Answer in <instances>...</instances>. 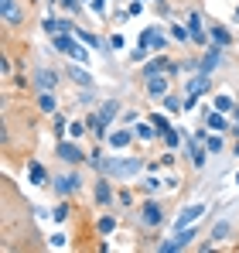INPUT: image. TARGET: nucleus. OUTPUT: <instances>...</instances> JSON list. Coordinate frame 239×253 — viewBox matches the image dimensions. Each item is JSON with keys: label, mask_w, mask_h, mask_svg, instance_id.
<instances>
[{"label": "nucleus", "mask_w": 239, "mask_h": 253, "mask_svg": "<svg viewBox=\"0 0 239 253\" xmlns=\"http://www.w3.org/2000/svg\"><path fill=\"white\" fill-rule=\"evenodd\" d=\"M51 48H55V51H62V55H69L72 62H82V65L89 62V51L82 48V42L76 38V35H72V31H62V35H51Z\"/></svg>", "instance_id": "1"}, {"label": "nucleus", "mask_w": 239, "mask_h": 253, "mask_svg": "<svg viewBox=\"0 0 239 253\" xmlns=\"http://www.w3.org/2000/svg\"><path fill=\"white\" fill-rule=\"evenodd\" d=\"M137 171H140V158H117V161L106 165V174L110 178H130Z\"/></svg>", "instance_id": "2"}, {"label": "nucleus", "mask_w": 239, "mask_h": 253, "mask_svg": "<svg viewBox=\"0 0 239 253\" xmlns=\"http://www.w3.org/2000/svg\"><path fill=\"white\" fill-rule=\"evenodd\" d=\"M55 154H58L65 165H82V161H85V154H82V147L76 144V140H58Z\"/></svg>", "instance_id": "3"}, {"label": "nucleus", "mask_w": 239, "mask_h": 253, "mask_svg": "<svg viewBox=\"0 0 239 253\" xmlns=\"http://www.w3.org/2000/svg\"><path fill=\"white\" fill-rule=\"evenodd\" d=\"M192 240H195V229H192V226H185V229H178V233H174V236H171L167 243H160V253H174V250H185V247H188Z\"/></svg>", "instance_id": "4"}, {"label": "nucleus", "mask_w": 239, "mask_h": 253, "mask_svg": "<svg viewBox=\"0 0 239 253\" xmlns=\"http://www.w3.org/2000/svg\"><path fill=\"white\" fill-rule=\"evenodd\" d=\"M201 92H208V76L205 72H199L192 83H188V96H185V110H192L195 103H199V96Z\"/></svg>", "instance_id": "5"}, {"label": "nucleus", "mask_w": 239, "mask_h": 253, "mask_svg": "<svg viewBox=\"0 0 239 253\" xmlns=\"http://www.w3.org/2000/svg\"><path fill=\"white\" fill-rule=\"evenodd\" d=\"M51 188H55V192H58L62 199H65V195H76V192L82 188V178H79V174H65V178H51Z\"/></svg>", "instance_id": "6"}, {"label": "nucleus", "mask_w": 239, "mask_h": 253, "mask_svg": "<svg viewBox=\"0 0 239 253\" xmlns=\"http://www.w3.org/2000/svg\"><path fill=\"white\" fill-rule=\"evenodd\" d=\"M0 14H3V24H7V28H17V24L24 21L17 0H0Z\"/></svg>", "instance_id": "7"}, {"label": "nucleus", "mask_w": 239, "mask_h": 253, "mask_svg": "<svg viewBox=\"0 0 239 253\" xmlns=\"http://www.w3.org/2000/svg\"><path fill=\"white\" fill-rule=\"evenodd\" d=\"M140 44H144L147 51H160V48L167 44V35H164L160 28H147V31L140 35Z\"/></svg>", "instance_id": "8"}, {"label": "nucleus", "mask_w": 239, "mask_h": 253, "mask_svg": "<svg viewBox=\"0 0 239 253\" xmlns=\"http://www.w3.org/2000/svg\"><path fill=\"white\" fill-rule=\"evenodd\" d=\"M140 222H144L147 229H154V226H160V222H164V212H160L158 202H147V206H144V212H140Z\"/></svg>", "instance_id": "9"}, {"label": "nucleus", "mask_w": 239, "mask_h": 253, "mask_svg": "<svg viewBox=\"0 0 239 253\" xmlns=\"http://www.w3.org/2000/svg\"><path fill=\"white\" fill-rule=\"evenodd\" d=\"M201 215H205V206H201V202H195V206H188V209L178 215V222H174V226H178V229H185V226H195Z\"/></svg>", "instance_id": "10"}, {"label": "nucleus", "mask_w": 239, "mask_h": 253, "mask_svg": "<svg viewBox=\"0 0 239 253\" xmlns=\"http://www.w3.org/2000/svg\"><path fill=\"white\" fill-rule=\"evenodd\" d=\"M167 69H171V62H167L164 55H158V58H151V62H147V65L140 69V76H144V79H154V76L167 72Z\"/></svg>", "instance_id": "11"}, {"label": "nucleus", "mask_w": 239, "mask_h": 253, "mask_svg": "<svg viewBox=\"0 0 239 253\" xmlns=\"http://www.w3.org/2000/svg\"><path fill=\"white\" fill-rule=\"evenodd\" d=\"M106 178H110V174H106ZM106 178L96 181V192H92V195H96V206H110V202H113V185H110Z\"/></svg>", "instance_id": "12"}, {"label": "nucleus", "mask_w": 239, "mask_h": 253, "mask_svg": "<svg viewBox=\"0 0 239 253\" xmlns=\"http://www.w3.org/2000/svg\"><path fill=\"white\" fill-rule=\"evenodd\" d=\"M188 35H192V42H195V44H205V31H201V14H199V10L188 14Z\"/></svg>", "instance_id": "13"}, {"label": "nucleus", "mask_w": 239, "mask_h": 253, "mask_svg": "<svg viewBox=\"0 0 239 253\" xmlns=\"http://www.w3.org/2000/svg\"><path fill=\"white\" fill-rule=\"evenodd\" d=\"M208 42L215 44V48H229V44H233V35H229V28H222V24H215V28L208 31Z\"/></svg>", "instance_id": "14"}, {"label": "nucleus", "mask_w": 239, "mask_h": 253, "mask_svg": "<svg viewBox=\"0 0 239 253\" xmlns=\"http://www.w3.org/2000/svg\"><path fill=\"white\" fill-rule=\"evenodd\" d=\"M133 137H137V130H113V133H110V147L123 151V147L133 144Z\"/></svg>", "instance_id": "15"}, {"label": "nucleus", "mask_w": 239, "mask_h": 253, "mask_svg": "<svg viewBox=\"0 0 239 253\" xmlns=\"http://www.w3.org/2000/svg\"><path fill=\"white\" fill-rule=\"evenodd\" d=\"M219 62H222V48H215V44H212V48H208V51H205V58H201L199 72H205V76H208V72H212V69H215V65H219Z\"/></svg>", "instance_id": "16"}, {"label": "nucleus", "mask_w": 239, "mask_h": 253, "mask_svg": "<svg viewBox=\"0 0 239 253\" xmlns=\"http://www.w3.org/2000/svg\"><path fill=\"white\" fill-rule=\"evenodd\" d=\"M41 28H44V35H62V31H72V24H69V21H58V17H51V14L41 21Z\"/></svg>", "instance_id": "17"}, {"label": "nucleus", "mask_w": 239, "mask_h": 253, "mask_svg": "<svg viewBox=\"0 0 239 253\" xmlns=\"http://www.w3.org/2000/svg\"><path fill=\"white\" fill-rule=\"evenodd\" d=\"M188 154H192V165H195V168H201V165H205V154H208L205 140H199V137H195V140L188 144Z\"/></svg>", "instance_id": "18"}, {"label": "nucleus", "mask_w": 239, "mask_h": 253, "mask_svg": "<svg viewBox=\"0 0 239 253\" xmlns=\"http://www.w3.org/2000/svg\"><path fill=\"white\" fill-rule=\"evenodd\" d=\"M38 106H41V113H51V117L58 113V99H55V89H44V92H41V96H38Z\"/></svg>", "instance_id": "19"}, {"label": "nucleus", "mask_w": 239, "mask_h": 253, "mask_svg": "<svg viewBox=\"0 0 239 253\" xmlns=\"http://www.w3.org/2000/svg\"><path fill=\"white\" fill-rule=\"evenodd\" d=\"M85 124H89V130H92L99 140H106V126H110V124L99 117V110H96V113H89V120H85Z\"/></svg>", "instance_id": "20"}, {"label": "nucleus", "mask_w": 239, "mask_h": 253, "mask_svg": "<svg viewBox=\"0 0 239 253\" xmlns=\"http://www.w3.org/2000/svg\"><path fill=\"white\" fill-rule=\"evenodd\" d=\"M69 76H72V79H76L79 85H85V89L92 85V76L85 72V65H82V62H72V69H69Z\"/></svg>", "instance_id": "21"}, {"label": "nucleus", "mask_w": 239, "mask_h": 253, "mask_svg": "<svg viewBox=\"0 0 239 253\" xmlns=\"http://www.w3.org/2000/svg\"><path fill=\"white\" fill-rule=\"evenodd\" d=\"M55 85H58V72H55V69H41L38 72V89L44 92V89H55Z\"/></svg>", "instance_id": "22"}, {"label": "nucleus", "mask_w": 239, "mask_h": 253, "mask_svg": "<svg viewBox=\"0 0 239 253\" xmlns=\"http://www.w3.org/2000/svg\"><path fill=\"white\" fill-rule=\"evenodd\" d=\"M147 92L164 99V96H167V79H164V76H154V79H147Z\"/></svg>", "instance_id": "23"}, {"label": "nucleus", "mask_w": 239, "mask_h": 253, "mask_svg": "<svg viewBox=\"0 0 239 253\" xmlns=\"http://www.w3.org/2000/svg\"><path fill=\"white\" fill-rule=\"evenodd\" d=\"M28 174H31V185H48V174L41 168V161H31L28 165Z\"/></svg>", "instance_id": "24"}, {"label": "nucleus", "mask_w": 239, "mask_h": 253, "mask_svg": "<svg viewBox=\"0 0 239 253\" xmlns=\"http://www.w3.org/2000/svg\"><path fill=\"white\" fill-rule=\"evenodd\" d=\"M133 130H137V140H154L158 137V126L151 124V120L147 124H133Z\"/></svg>", "instance_id": "25"}, {"label": "nucleus", "mask_w": 239, "mask_h": 253, "mask_svg": "<svg viewBox=\"0 0 239 253\" xmlns=\"http://www.w3.org/2000/svg\"><path fill=\"white\" fill-rule=\"evenodd\" d=\"M117 113H120V103H117V99H106V103L99 106V117H103L106 124H113V117H117Z\"/></svg>", "instance_id": "26"}, {"label": "nucleus", "mask_w": 239, "mask_h": 253, "mask_svg": "<svg viewBox=\"0 0 239 253\" xmlns=\"http://www.w3.org/2000/svg\"><path fill=\"white\" fill-rule=\"evenodd\" d=\"M205 124H208V130H229V124H226V117H222L219 110H212V113L205 117Z\"/></svg>", "instance_id": "27"}, {"label": "nucleus", "mask_w": 239, "mask_h": 253, "mask_svg": "<svg viewBox=\"0 0 239 253\" xmlns=\"http://www.w3.org/2000/svg\"><path fill=\"white\" fill-rule=\"evenodd\" d=\"M151 124L158 126V133H160V137L174 130V126H171V120H167V117H160V113H151Z\"/></svg>", "instance_id": "28"}, {"label": "nucleus", "mask_w": 239, "mask_h": 253, "mask_svg": "<svg viewBox=\"0 0 239 253\" xmlns=\"http://www.w3.org/2000/svg\"><path fill=\"white\" fill-rule=\"evenodd\" d=\"M72 35H76V38H79L82 44H89V48H99V38H96V35H89V31H79V28H72Z\"/></svg>", "instance_id": "29"}, {"label": "nucleus", "mask_w": 239, "mask_h": 253, "mask_svg": "<svg viewBox=\"0 0 239 253\" xmlns=\"http://www.w3.org/2000/svg\"><path fill=\"white\" fill-rule=\"evenodd\" d=\"M215 110H219V113H229V110H236L233 96H226V92H222V96H215Z\"/></svg>", "instance_id": "30"}, {"label": "nucleus", "mask_w": 239, "mask_h": 253, "mask_svg": "<svg viewBox=\"0 0 239 253\" xmlns=\"http://www.w3.org/2000/svg\"><path fill=\"white\" fill-rule=\"evenodd\" d=\"M229 229H233V226H229L226 219H222V222H215V226H212V240H215V243H219V240H226V236H229Z\"/></svg>", "instance_id": "31"}, {"label": "nucleus", "mask_w": 239, "mask_h": 253, "mask_svg": "<svg viewBox=\"0 0 239 253\" xmlns=\"http://www.w3.org/2000/svg\"><path fill=\"white\" fill-rule=\"evenodd\" d=\"M164 110H167V113H178V110H185V99H174V96H164Z\"/></svg>", "instance_id": "32"}, {"label": "nucleus", "mask_w": 239, "mask_h": 253, "mask_svg": "<svg viewBox=\"0 0 239 253\" xmlns=\"http://www.w3.org/2000/svg\"><path fill=\"white\" fill-rule=\"evenodd\" d=\"M205 147H208V154H219V151H222V137H219V133H215V137L205 133Z\"/></svg>", "instance_id": "33"}, {"label": "nucleus", "mask_w": 239, "mask_h": 253, "mask_svg": "<svg viewBox=\"0 0 239 253\" xmlns=\"http://www.w3.org/2000/svg\"><path fill=\"white\" fill-rule=\"evenodd\" d=\"M113 229H117V219H113V215H103V219H99V233L106 236V233H113Z\"/></svg>", "instance_id": "34"}, {"label": "nucleus", "mask_w": 239, "mask_h": 253, "mask_svg": "<svg viewBox=\"0 0 239 253\" xmlns=\"http://www.w3.org/2000/svg\"><path fill=\"white\" fill-rule=\"evenodd\" d=\"M89 130V124H82V120H76V124H69V133L76 137V140H82V133Z\"/></svg>", "instance_id": "35"}, {"label": "nucleus", "mask_w": 239, "mask_h": 253, "mask_svg": "<svg viewBox=\"0 0 239 253\" xmlns=\"http://www.w3.org/2000/svg\"><path fill=\"white\" fill-rule=\"evenodd\" d=\"M69 206H65V202H62V206H55V209H51V215H55V222H65V219H69Z\"/></svg>", "instance_id": "36"}, {"label": "nucleus", "mask_w": 239, "mask_h": 253, "mask_svg": "<svg viewBox=\"0 0 239 253\" xmlns=\"http://www.w3.org/2000/svg\"><path fill=\"white\" fill-rule=\"evenodd\" d=\"M171 38H174V42H188L192 35H188V28H181V24H174V28H171Z\"/></svg>", "instance_id": "37"}, {"label": "nucleus", "mask_w": 239, "mask_h": 253, "mask_svg": "<svg viewBox=\"0 0 239 253\" xmlns=\"http://www.w3.org/2000/svg\"><path fill=\"white\" fill-rule=\"evenodd\" d=\"M147 55H151V51H147V48H144V44H137V48H133V51H130V62H144V58H147Z\"/></svg>", "instance_id": "38"}, {"label": "nucleus", "mask_w": 239, "mask_h": 253, "mask_svg": "<svg viewBox=\"0 0 239 253\" xmlns=\"http://www.w3.org/2000/svg\"><path fill=\"white\" fill-rule=\"evenodd\" d=\"M164 140H167V147H178V144H181V133H178V126H174L171 133H164Z\"/></svg>", "instance_id": "39"}, {"label": "nucleus", "mask_w": 239, "mask_h": 253, "mask_svg": "<svg viewBox=\"0 0 239 253\" xmlns=\"http://www.w3.org/2000/svg\"><path fill=\"white\" fill-rule=\"evenodd\" d=\"M144 192H151V195L160 192V181H158V178H147V181H144Z\"/></svg>", "instance_id": "40"}, {"label": "nucleus", "mask_w": 239, "mask_h": 253, "mask_svg": "<svg viewBox=\"0 0 239 253\" xmlns=\"http://www.w3.org/2000/svg\"><path fill=\"white\" fill-rule=\"evenodd\" d=\"M140 10H144V0H133V3H130V10H126V14H140Z\"/></svg>", "instance_id": "41"}, {"label": "nucleus", "mask_w": 239, "mask_h": 253, "mask_svg": "<svg viewBox=\"0 0 239 253\" xmlns=\"http://www.w3.org/2000/svg\"><path fill=\"white\" fill-rule=\"evenodd\" d=\"M92 10H96V14H103V10H106V0H92Z\"/></svg>", "instance_id": "42"}, {"label": "nucleus", "mask_w": 239, "mask_h": 253, "mask_svg": "<svg viewBox=\"0 0 239 253\" xmlns=\"http://www.w3.org/2000/svg\"><path fill=\"white\" fill-rule=\"evenodd\" d=\"M110 48H123V35H113L110 38Z\"/></svg>", "instance_id": "43"}, {"label": "nucleus", "mask_w": 239, "mask_h": 253, "mask_svg": "<svg viewBox=\"0 0 239 253\" xmlns=\"http://www.w3.org/2000/svg\"><path fill=\"white\" fill-rule=\"evenodd\" d=\"M236 185H239V174H236Z\"/></svg>", "instance_id": "44"}, {"label": "nucleus", "mask_w": 239, "mask_h": 253, "mask_svg": "<svg viewBox=\"0 0 239 253\" xmlns=\"http://www.w3.org/2000/svg\"><path fill=\"white\" fill-rule=\"evenodd\" d=\"M236 17H239V7H236Z\"/></svg>", "instance_id": "45"}, {"label": "nucleus", "mask_w": 239, "mask_h": 253, "mask_svg": "<svg viewBox=\"0 0 239 253\" xmlns=\"http://www.w3.org/2000/svg\"><path fill=\"white\" fill-rule=\"evenodd\" d=\"M82 3H89V0H82Z\"/></svg>", "instance_id": "46"}, {"label": "nucleus", "mask_w": 239, "mask_h": 253, "mask_svg": "<svg viewBox=\"0 0 239 253\" xmlns=\"http://www.w3.org/2000/svg\"><path fill=\"white\" fill-rule=\"evenodd\" d=\"M51 3H55V0H51Z\"/></svg>", "instance_id": "47"}]
</instances>
